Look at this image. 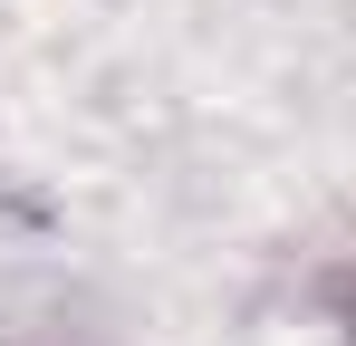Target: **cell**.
<instances>
[{
    "label": "cell",
    "mask_w": 356,
    "mask_h": 346,
    "mask_svg": "<svg viewBox=\"0 0 356 346\" xmlns=\"http://www.w3.org/2000/svg\"><path fill=\"white\" fill-rule=\"evenodd\" d=\"M327 298H337V318H347V346H356V270H347L337 288H327Z\"/></svg>",
    "instance_id": "1"
}]
</instances>
